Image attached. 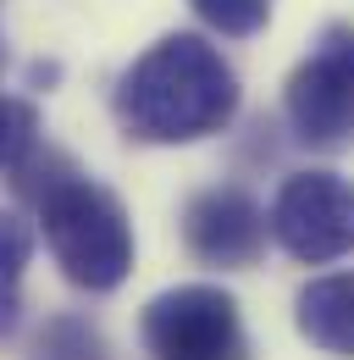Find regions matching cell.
I'll return each instance as SVG.
<instances>
[{
	"label": "cell",
	"mask_w": 354,
	"mask_h": 360,
	"mask_svg": "<svg viewBox=\"0 0 354 360\" xmlns=\"http://www.w3.org/2000/svg\"><path fill=\"white\" fill-rule=\"evenodd\" d=\"M271 217L244 194V188H205L183 211V244L194 261L221 271H244L266 255Z\"/></svg>",
	"instance_id": "8992f818"
},
{
	"label": "cell",
	"mask_w": 354,
	"mask_h": 360,
	"mask_svg": "<svg viewBox=\"0 0 354 360\" xmlns=\"http://www.w3.org/2000/svg\"><path fill=\"white\" fill-rule=\"evenodd\" d=\"M34 261V233L17 217H0V338L22 316V271Z\"/></svg>",
	"instance_id": "ba28073f"
},
{
	"label": "cell",
	"mask_w": 354,
	"mask_h": 360,
	"mask_svg": "<svg viewBox=\"0 0 354 360\" xmlns=\"http://www.w3.org/2000/svg\"><path fill=\"white\" fill-rule=\"evenodd\" d=\"M138 338L155 360H249L238 300L216 283H183L155 294L138 316Z\"/></svg>",
	"instance_id": "3957f363"
},
{
	"label": "cell",
	"mask_w": 354,
	"mask_h": 360,
	"mask_svg": "<svg viewBox=\"0 0 354 360\" xmlns=\"http://www.w3.org/2000/svg\"><path fill=\"white\" fill-rule=\"evenodd\" d=\"M294 327L310 349L332 360H354V271L310 277L294 300Z\"/></svg>",
	"instance_id": "52a82bcc"
},
{
	"label": "cell",
	"mask_w": 354,
	"mask_h": 360,
	"mask_svg": "<svg viewBox=\"0 0 354 360\" xmlns=\"http://www.w3.org/2000/svg\"><path fill=\"white\" fill-rule=\"evenodd\" d=\"M34 360H105V338L84 316H55L34 338Z\"/></svg>",
	"instance_id": "9c48e42d"
},
{
	"label": "cell",
	"mask_w": 354,
	"mask_h": 360,
	"mask_svg": "<svg viewBox=\"0 0 354 360\" xmlns=\"http://www.w3.org/2000/svg\"><path fill=\"white\" fill-rule=\"evenodd\" d=\"M22 188L34 194L44 244L72 288L111 294L133 271V222L111 188L84 178L61 155H44V183H22Z\"/></svg>",
	"instance_id": "7a4b0ae2"
},
{
	"label": "cell",
	"mask_w": 354,
	"mask_h": 360,
	"mask_svg": "<svg viewBox=\"0 0 354 360\" xmlns=\"http://www.w3.org/2000/svg\"><path fill=\"white\" fill-rule=\"evenodd\" d=\"M271 238L305 266L354 255V183L315 167L282 178L271 200Z\"/></svg>",
	"instance_id": "5b68a950"
},
{
	"label": "cell",
	"mask_w": 354,
	"mask_h": 360,
	"mask_svg": "<svg viewBox=\"0 0 354 360\" xmlns=\"http://www.w3.org/2000/svg\"><path fill=\"white\" fill-rule=\"evenodd\" d=\"M282 111H288L294 134L305 139L310 150L354 144V28L349 22L321 28L310 56L288 72Z\"/></svg>",
	"instance_id": "277c9868"
},
{
	"label": "cell",
	"mask_w": 354,
	"mask_h": 360,
	"mask_svg": "<svg viewBox=\"0 0 354 360\" xmlns=\"http://www.w3.org/2000/svg\"><path fill=\"white\" fill-rule=\"evenodd\" d=\"M0 67H6V50H0Z\"/></svg>",
	"instance_id": "7c38bea8"
},
{
	"label": "cell",
	"mask_w": 354,
	"mask_h": 360,
	"mask_svg": "<svg viewBox=\"0 0 354 360\" xmlns=\"http://www.w3.org/2000/svg\"><path fill=\"white\" fill-rule=\"evenodd\" d=\"M188 6H194V17H199L205 28H216L227 39L261 34L266 17H271V0H188Z\"/></svg>",
	"instance_id": "30bf717a"
},
{
	"label": "cell",
	"mask_w": 354,
	"mask_h": 360,
	"mask_svg": "<svg viewBox=\"0 0 354 360\" xmlns=\"http://www.w3.org/2000/svg\"><path fill=\"white\" fill-rule=\"evenodd\" d=\"M34 134H39L34 105H28V100L0 94V172H17V161L34 150Z\"/></svg>",
	"instance_id": "8fae6325"
},
{
	"label": "cell",
	"mask_w": 354,
	"mask_h": 360,
	"mask_svg": "<svg viewBox=\"0 0 354 360\" xmlns=\"http://www.w3.org/2000/svg\"><path fill=\"white\" fill-rule=\"evenodd\" d=\"M117 122L144 144H194L232 122L238 72L199 34H166L117 78Z\"/></svg>",
	"instance_id": "6da1fadb"
}]
</instances>
